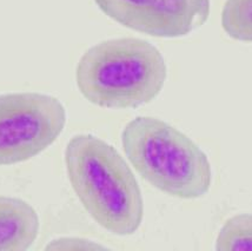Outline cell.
I'll return each mask as SVG.
<instances>
[{"instance_id":"6da1fadb","label":"cell","mask_w":252,"mask_h":251,"mask_svg":"<svg viewBox=\"0 0 252 251\" xmlns=\"http://www.w3.org/2000/svg\"><path fill=\"white\" fill-rule=\"evenodd\" d=\"M68 181L82 205L101 228L130 236L144 217L142 191L122 155L94 134L73 136L65 150Z\"/></svg>"},{"instance_id":"7a4b0ae2","label":"cell","mask_w":252,"mask_h":251,"mask_svg":"<svg viewBox=\"0 0 252 251\" xmlns=\"http://www.w3.org/2000/svg\"><path fill=\"white\" fill-rule=\"evenodd\" d=\"M166 63L157 47L139 38H115L90 47L78 62L76 83L86 100L105 109H136L164 88Z\"/></svg>"},{"instance_id":"3957f363","label":"cell","mask_w":252,"mask_h":251,"mask_svg":"<svg viewBox=\"0 0 252 251\" xmlns=\"http://www.w3.org/2000/svg\"><path fill=\"white\" fill-rule=\"evenodd\" d=\"M124 152L133 169L156 189L182 199L209 192V158L190 137L156 117H137L122 133Z\"/></svg>"},{"instance_id":"277c9868","label":"cell","mask_w":252,"mask_h":251,"mask_svg":"<svg viewBox=\"0 0 252 251\" xmlns=\"http://www.w3.org/2000/svg\"><path fill=\"white\" fill-rule=\"evenodd\" d=\"M66 110L53 95L39 92L0 94V165L38 156L58 139Z\"/></svg>"},{"instance_id":"5b68a950","label":"cell","mask_w":252,"mask_h":251,"mask_svg":"<svg viewBox=\"0 0 252 251\" xmlns=\"http://www.w3.org/2000/svg\"><path fill=\"white\" fill-rule=\"evenodd\" d=\"M125 28L158 38H181L208 22L210 0H94Z\"/></svg>"},{"instance_id":"8992f818","label":"cell","mask_w":252,"mask_h":251,"mask_svg":"<svg viewBox=\"0 0 252 251\" xmlns=\"http://www.w3.org/2000/svg\"><path fill=\"white\" fill-rule=\"evenodd\" d=\"M39 216L22 198L0 196V251H24L39 234Z\"/></svg>"},{"instance_id":"52a82bcc","label":"cell","mask_w":252,"mask_h":251,"mask_svg":"<svg viewBox=\"0 0 252 251\" xmlns=\"http://www.w3.org/2000/svg\"><path fill=\"white\" fill-rule=\"evenodd\" d=\"M221 28L232 39L252 43V0H226Z\"/></svg>"},{"instance_id":"ba28073f","label":"cell","mask_w":252,"mask_h":251,"mask_svg":"<svg viewBox=\"0 0 252 251\" xmlns=\"http://www.w3.org/2000/svg\"><path fill=\"white\" fill-rule=\"evenodd\" d=\"M216 250H252V215L241 214L230 217L220 230Z\"/></svg>"},{"instance_id":"9c48e42d","label":"cell","mask_w":252,"mask_h":251,"mask_svg":"<svg viewBox=\"0 0 252 251\" xmlns=\"http://www.w3.org/2000/svg\"><path fill=\"white\" fill-rule=\"evenodd\" d=\"M46 250H100L106 249V247L98 244L97 242L79 237H62L58 240L51 241Z\"/></svg>"}]
</instances>
